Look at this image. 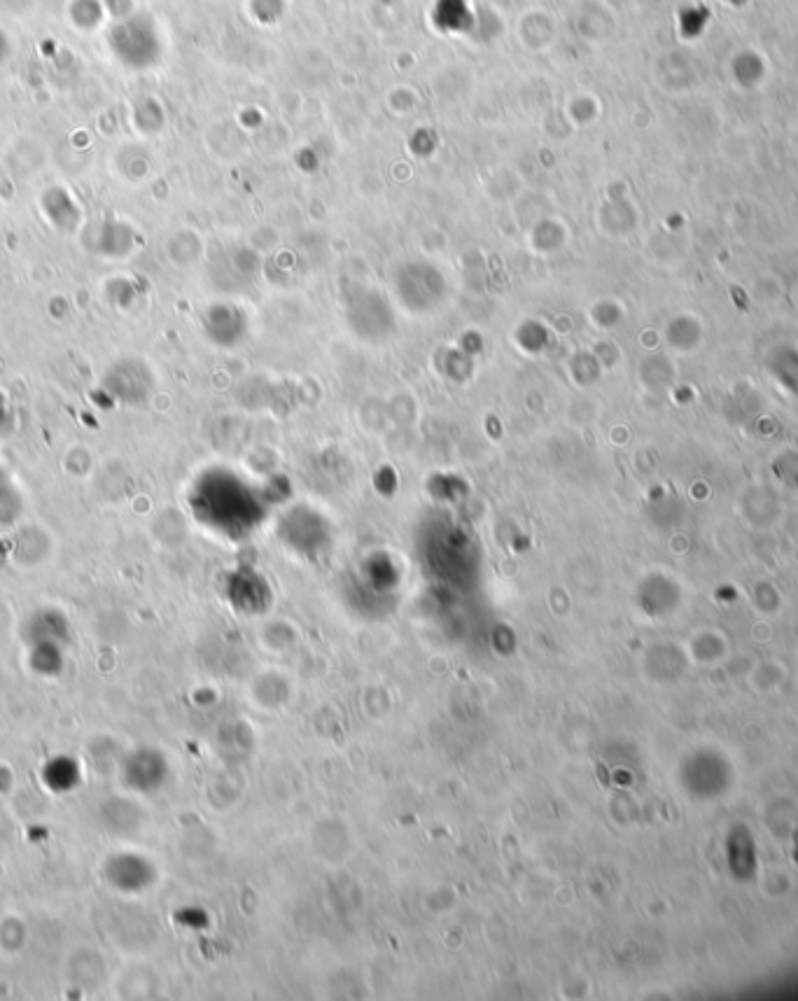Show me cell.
<instances>
[{
    "instance_id": "6da1fadb",
    "label": "cell",
    "mask_w": 798,
    "mask_h": 1001,
    "mask_svg": "<svg viewBox=\"0 0 798 1001\" xmlns=\"http://www.w3.org/2000/svg\"><path fill=\"white\" fill-rule=\"evenodd\" d=\"M26 635L31 644L35 642L63 644L70 635V626L63 614L54 612V609H42V612H38L31 621H28Z\"/></svg>"
},
{
    "instance_id": "7a4b0ae2",
    "label": "cell",
    "mask_w": 798,
    "mask_h": 1001,
    "mask_svg": "<svg viewBox=\"0 0 798 1001\" xmlns=\"http://www.w3.org/2000/svg\"><path fill=\"white\" fill-rule=\"evenodd\" d=\"M82 780L80 766H77L75 759L70 756H54L45 763L42 768V782L49 791L54 794H68V791L77 789V784Z\"/></svg>"
},
{
    "instance_id": "3957f363",
    "label": "cell",
    "mask_w": 798,
    "mask_h": 1001,
    "mask_svg": "<svg viewBox=\"0 0 798 1001\" xmlns=\"http://www.w3.org/2000/svg\"><path fill=\"white\" fill-rule=\"evenodd\" d=\"M31 668L42 677H54L63 670V644L35 642L31 644Z\"/></svg>"
},
{
    "instance_id": "277c9868",
    "label": "cell",
    "mask_w": 798,
    "mask_h": 1001,
    "mask_svg": "<svg viewBox=\"0 0 798 1001\" xmlns=\"http://www.w3.org/2000/svg\"><path fill=\"white\" fill-rule=\"evenodd\" d=\"M19 514V495L7 486V483H0V525L12 523Z\"/></svg>"
},
{
    "instance_id": "5b68a950",
    "label": "cell",
    "mask_w": 798,
    "mask_h": 1001,
    "mask_svg": "<svg viewBox=\"0 0 798 1001\" xmlns=\"http://www.w3.org/2000/svg\"><path fill=\"white\" fill-rule=\"evenodd\" d=\"M10 420H12V411H10V406H7L5 397L0 395V432L10 427Z\"/></svg>"
}]
</instances>
